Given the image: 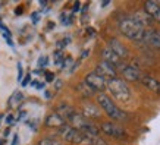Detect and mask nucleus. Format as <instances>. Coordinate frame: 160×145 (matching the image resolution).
I'll return each instance as SVG.
<instances>
[{"mask_svg": "<svg viewBox=\"0 0 160 145\" xmlns=\"http://www.w3.org/2000/svg\"><path fill=\"white\" fill-rule=\"evenodd\" d=\"M118 27H119V31H121V34L123 37H126V38L131 40V41H137V43H140L141 40H142L144 32H146V28H142L140 24H137L129 15H125L119 21Z\"/></svg>", "mask_w": 160, "mask_h": 145, "instance_id": "nucleus-1", "label": "nucleus"}, {"mask_svg": "<svg viewBox=\"0 0 160 145\" xmlns=\"http://www.w3.org/2000/svg\"><path fill=\"white\" fill-rule=\"evenodd\" d=\"M97 103H98V106H100V109H102L107 116L112 119V122L116 123V122L128 120V114H126L123 110H121L115 103L112 101V98L107 95V94L100 92V94L97 95Z\"/></svg>", "mask_w": 160, "mask_h": 145, "instance_id": "nucleus-2", "label": "nucleus"}, {"mask_svg": "<svg viewBox=\"0 0 160 145\" xmlns=\"http://www.w3.org/2000/svg\"><path fill=\"white\" fill-rule=\"evenodd\" d=\"M106 88H109V91H110V94L116 100H119V101L122 103H126L131 100V89H129V87H128V84L122 79V78H112V79H109V81H106Z\"/></svg>", "mask_w": 160, "mask_h": 145, "instance_id": "nucleus-3", "label": "nucleus"}, {"mask_svg": "<svg viewBox=\"0 0 160 145\" xmlns=\"http://www.w3.org/2000/svg\"><path fill=\"white\" fill-rule=\"evenodd\" d=\"M59 135L62 136L63 141L71 142V144H81V142H84L87 139L82 132H79L78 129H75V128H72L69 125H65L63 128H60L59 129Z\"/></svg>", "mask_w": 160, "mask_h": 145, "instance_id": "nucleus-4", "label": "nucleus"}, {"mask_svg": "<svg viewBox=\"0 0 160 145\" xmlns=\"http://www.w3.org/2000/svg\"><path fill=\"white\" fill-rule=\"evenodd\" d=\"M100 129H102L103 133H106L107 136H112V138H116V139H122V138H125L126 136V132L125 129L119 126L118 123L115 122H103L102 126H100Z\"/></svg>", "mask_w": 160, "mask_h": 145, "instance_id": "nucleus-5", "label": "nucleus"}, {"mask_svg": "<svg viewBox=\"0 0 160 145\" xmlns=\"http://www.w3.org/2000/svg\"><path fill=\"white\" fill-rule=\"evenodd\" d=\"M140 43H142L147 47L151 48H160V29L157 28H148L144 32V37Z\"/></svg>", "mask_w": 160, "mask_h": 145, "instance_id": "nucleus-6", "label": "nucleus"}, {"mask_svg": "<svg viewBox=\"0 0 160 145\" xmlns=\"http://www.w3.org/2000/svg\"><path fill=\"white\" fill-rule=\"evenodd\" d=\"M84 82L87 84L94 92H102L106 89V79L102 78L100 75H97L96 72L88 73L85 79H84Z\"/></svg>", "mask_w": 160, "mask_h": 145, "instance_id": "nucleus-7", "label": "nucleus"}, {"mask_svg": "<svg viewBox=\"0 0 160 145\" xmlns=\"http://www.w3.org/2000/svg\"><path fill=\"white\" fill-rule=\"evenodd\" d=\"M121 73L125 82H140L141 78H142V73H141L140 69L134 65H126V63L121 69Z\"/></svg>", "mask_w": 160, "mask_h": 145, "instance_id": "nucleus-8", "label": "nucleus"}, {"mask_svg": "<svg viewBox=\"0 0 160 145\" xmlns=\"http://www.w3.org/2000/svg\"><path fill=\"white\" fill-rule=\"evenodd\" d=\"M102 59H103V62H106L107 65H110V66H113V68L116 69V72H118V70H121V69L123 68V65H125V63H123V60H122L118 54L113 53L109 47L103 48Z\"/></svg>", "mask_w": 160, "mask_h": 145, "instance_id": "nucleus-9", "label": "nucleus"}, {"mask_svg": "<svg viewBox=\"0 0 160 145\" xmlns=\"http://www.w3.org/2000/svg\"><path fill=\"white\" fill-rule=\"evenodd\" d=\"M142 10L153 19V22H160V5H159V2L147 0L146 3H144V9Z\"/></svg>", "mask_w": 160, "mask_h": 145, "instance_id": "nucleus-10", "label": "nucleus"}, {"mask_svg": "<svg viewBox=\"0 0 160 145\" xmlns=\"http://www.w3.org/2000/svg\"><path fill=\"white\" fill-rule=\"evenodd\" d=\"M96 73L97 75H100L102 78H104L106 81H109V79H112V78H116V69L113 68V66H110V65H107L106 62H100L97 65V68H96Z\"/></svg>", "mask_w": 160, "mask_h": 145, "instance_id": "nucleus-11", "label": "nucleus"}, {"mask_svg": "<svg viewBox=\"0 0 160 145\" xmlns=\"http://www.w3.org/2000/svg\"><path fill=\"white\" fill-rule=\"evenodd\" d=\"M129 16H131L132 19L135 21L137 24H140L141 27H142V28H146V29H148V28H153L151 25L154 24V22H153V19H151L150 16H148V15H147V13H146V12H144V10H142V9H140V10H135V13H131V15H129Z\"/></svg>", "mask_w": 160, "mask_h": 145, "instance_id": "nucleus-12", "label": "nucleus"}, {"mask_svg": "<svg viewBox=\"0 0 160 145\" xmlns=\"http://www.w3.org/2000/svg\"><path fill=\"white\" fill-rule=\"evenodd\" d=\"M107 47L110 48L112 51L115 54H118L119 57L123 60V59H128V56H129V51H128V48L123 46V44L119 41L118 38H112V40H109V46Z\"/></svg>", "mask_w": 160, "mask_h": 145, "instance_id": "nucleus-13", "label": "nucleus"}, {"mask_svg": "<svg viewBox=\"0 0 160 145\" xmlns=\"http://www.w3.org/2000/svg\"><path fill=\"white\" fill-rule=\"evenodd\" d=\"M81 114H82L87 120H92V119H98L102 116L100 113V107L92 104V103H87L82 106V110H81Z\"/></svg>", "mask_w": 160, "mask_h": 145, "instance_id": "nucleus-14", "label": "nucleus"}, {"mask_svg": "<svg viewBox=\"0 0 160 145\" xmlns=\"http://www.w3.org/2000/svg\"><path fill=\"white\" fill-rule=\"evenodd\" d=\"M140 82L146 88H148L150 91H153L154 94L160 95V81L159 79H156V78H153V76H148V75H142Z\"/></svg>", "mask_w": 160, "mask_h": 145, "instance_id": "nucleus-15", "label": "nucleus"}, {"mask_svg": "<svg viewBox=\"0 0 160 145\" xmlns=\"http://www.w3.org/2000/svg\"><path fill=\"white\" fill-rule=\"evenodd\" d=\"M65 125H68L66 122L63 120L62 117L59 116L58 113H50L49 116L46 117V126H49V128H53V129H60L63 128Z\"/></svg>", "mask_w": 160, "mask_h": 145, "instance_id": "nucleus-16", "label": "nucleus"}, {"mask_svg": "<svg viewBox=\"0 0 160 145\" xmlns=\"http://www.w3.org/2000/svg\"><path fill=\"white\" fill-rule=\"evenodd\" d=\"M54 113H58L59 116H60L63 120L68 123V120L71 119V116H72L73 113H75V110H73V109L69 106V104H65V103H62V104H59V106H58V109H56V111H54Z\"/></svg>", "mask_w": 160, "mask_h": 145, "instance_id": "nucleus-17", "label": "nucleus"}, {"mask_svg": "<svg viewBox=\"0 0 160 145\" xmlns=\"http://www.w3.org/2000/svg\"><path fill=\"white\" fill-rule=\"evenodd\" d=\"M24 101V94L21 91H15L13 94H12V97L9 98V107H18L21 106V103Z\"/></svg>", "mask_w": 160, "mask_h": 145, "instance_id": "nucleus-18", "label": "nucleus"}, {"mask_svg": "<svg viewBox=\"0 0 160 145\" xmlns=\"http://www.w3.org/2000/svg\"><path fill=\"white\" fill-rule=\"evenodd\" d=\"M77 89L79 91V94H81L82 97H85V98H90V97L94 95V91H92L91 88L88 87V85H87L85 82H84V81H82L81 84H79V85H78Z\"/></svg>", "mask_w": 160, "mask_h": 145, "instance_id": "nucleus-19", "label": "nucleus"}, {"mask_svg": "<svg viewBox=\"0 0 160 145\" xmlns=\"http://www.w3.org/2000/svg\"><path fill=\"white\" fill-rule=\"evenodd\" d=\"M85 138H87V142L90 145H107V142L104 139H103V138H100V136L98 135H94V136H85Z\"/></svg>", "mask_w": 160, "mask_h": 145, "instance_id": "nucleus-20", "label": "nucleus"}, {"mask_svg": "<svg viewBox=\"0 0 160 145\" xmlns=\"http://www.w3.org/2000/svg\"><path fill=\"white\" fill-rule=\"evenodd\" d=\"M38 145H63V144L58 139H53V138H43V139H40Z\"/></svg>", "mask_w": 160, "mask_h": 145, "instance_id": "nucleus-21", "label": "nucleus"}, {"mask_svg": "<svg viewBox=\"0 0 160 145\" xmlns=\"http://www.w3.org/2000/svg\"><path fill=\"white\" fill-rule=\"evenodd\" d=\"M0 31L3 32V37L6 38V41H8V43H9L10 46H13V43H12V40H10V31H9L8 28H6L5 25L2 24V21H0Z\"/></svg>", "mask_w": 160, "mask_h": 145, "instance_id": "nucleus-22", "label": "nucleus"}, {"mask_svg": "<svg viewBox=\"0 0 160 145\" xmlns=\"http://www.w3.org/2000/svg\"><path fill=\"white\" fill-rule=\"evenodd\" d=\"M60 19H62L63 25H71L72 24V13H62Z\"/></svg>", "mask_w": 160, "mask_h": 145, "instance_id": "nucleus-23", "label": "nucleus"}, {"mask_svg": "<svg viewBox=\"0 0 160 145\" xmlns=\"http://www.w3.org/2000/svg\"><path fill=\"white\" fill-rule=\"evenodd\" d=\"M47 62H49V60H47V57H41L38 60V66H46V65H47Z\"/></svg>", "mask_w": 160, "mask_h": 145, "instance_id": "nucleus-24", "label": "nucleus"}, {"mask_svg": "<svg viewBox=\"0 0 160 145\" xmlns=\"http://www.w3.org/2000/svg\"><path fill=\"white\" fill-rule=\"evenodd\" d=\"M18 79H22V65L21 63H18Z\"/></svg>", "mask_w": 160, "mask_h": 145, "instance_id": "nucleus-25", "label": "nucleus"}, {"mask_svg": "<svg viewBox=\"0 0 160 145\" xmlns=\"http://www.w3.org/2000/svg\"><path fill=\"white\" fill-rule=\"evenodd\" d=\"M29 82H31V76H29V75H27V76L24 78V81H22V85H24V87H27Z\"/></svg>", "mask_w": 160, "mask_h": 145, "instance_id": "nucleus-26", "label": "nucleus"}, {"mask_svg": "<svg viewBox=\"0 0 160 145\" xmlns=\"http://www.w3.org/2000/svg\"><path fill=\"white\" fill-rule=\"evenodd\" d=\"M46 79H47V82H52V81L54 79V75L53 73H50V72H47L46 73Z\"/></svg>", "mask_w": 160, "mask_h": 145, "instance_id": "nucleus-27", "label": "nucleus"}, {"mask_svg": "<svg viewBox=\"0 0 160 145\" xmlns=\"http://www.w3.org/2000/svg\"><path fill=\"white\" fill-rule=\"evenodd\" d=\"M32 85H34L35 88H38V89H41V88L44 87V84L43 82H38V81H34V82H32Z\"/></svg>", "mask_w": 160, "mask_h": 145, "instance_id": "nucleus-28", "label": "nucleus"}, {"mask_svg": "<svg viewBox=\"0 0 160 145\" xmlns=\"http://www.w3.org/2000/svg\"><path fill=\"white\" fill-rule=\"evenodd\" d=\"M12 145H19V136L18 135L13 136V142H12Z\"/></svg>", "mask_w": 160, "mask_h": 145, "instance_id": "nucleus-29", "label": "nucleus"}, {"mask_svg": "<svg viewBox=\"0 0 160 145\" xmlns=\"http://www.w3.org/2000/svg\"><path fill=\"white\" fill-rule=\"evenodd\" d=\"M78 9H79V3H78V2H77V3H75V5H73V9H72V15L75 13V12H78Z\"/></svg>", "mask_w": 160, "mask_h": 145, "instance_id": "nucleus-30", "label": "nucleus"}, {"mask_svg": "<svg viewBox=\"0 0 160 145\" xmlns=\"http://www.w3.org/2000/svg\"><path fill=\"white\" fill-rule=\"evenodd\" d=\"M37 21H38V13H32V22L37 24Z\"/></svg>", "mask_w": 160, "mask_h": 145, "instance_id": "nucleus-31", "label": "nucleus"}, {"mask_svg": "<svg viewBox=\"0 0 160 145\" xmlns=\"http://www.w3.org/2000/svg\"><path fill=\"white\" fill-rule=\"evenodd\" d=\"M13 122V114H9L8 116V123H12Z\"/></svg>", "mask_w": 160, "mask_h": 145, "instance_id": "nucleus-32", "label": "nucleus"}, {"mask_svg": "<svg viewBox=\"0 0 160 145\" xmlns=\"http://www.w3.org/2000/svg\"><path fill=\"white\" fill-rule=\"evenodd\" d=\"M88 145H90V144H88Z\"/></svg>", "mask_w": 160, "mask_h": 145, "instance_id": "nucleus-33", "label": "nucleus"}, {"mask_svg": "<svg viewBox=\"0 0 160 145\" xmlns=\"http://www.w3.org/2000/svg\"><path fill=\"white\" fill-rule=\"evenodd\" d=\"M159 5H160V3H159Z\"/></svg>", "mask_w": 160, "mask_h": 145, "instance_id": "nucleus-34", "label": "nucleus"}]
</instances>
